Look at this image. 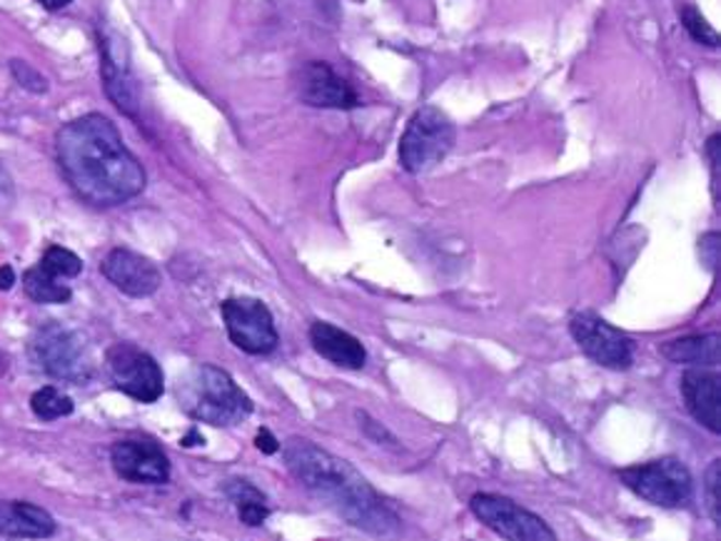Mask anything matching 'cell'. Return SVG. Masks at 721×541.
I'll return each instance as SVG.
<instances>
[{"instance_id": "8992f818", "label": "cell", "mask_w": 721, "mask_h": 541, "mask_svg": "<svg viewBox=\"0 0 721 541\" xmlns=\"http://www.w3.org/2000/svg\"><path fill=\"white\" fill-rule=\"evenodd\" d=\"M105 370H108L116 389L135 401L153 405L163 397L165 377L161 364L155 362L153 354H147L133 342L113 345L105 354Z\"/></svg>"}, {"instance_id": "6da1fadb", "label": "cell", "mask_w": 721, "mask_h": 541, "mask_svg": "<svg viewBox=\"0 0 721 541\" xmlns=\"http://www.w3.org/2000/svg\"><path fill=\"white\" fill-rule=\"evenodd\" d=\"M60 170L75 195L95 207H116L145 190V170L101 112L66 122L56 137Z\"/></svg>"}, {"instance_id": "5b68a950", "label": "cell", "mask_w": 721, "mask_h": 541, "mask_svg": "<svg viewBox=\"0 0 721 541\" xmlns=\"http://www.w3.org/2000/svg\"><path fill=\"white\" fill-rule=\"evenodd\" d=\"M619 479L639 500L662 506V509H679V506H687L694 496L692 471L676 457L624 467L619 469Z\"/></svg>"}, {"instance_id": "9c48e42d", "label": "cell", "mask_w": 721, "mask_h": 541, "mask_svg": "<svg viewBox=\"0 0 721 541\" xmlns=\"http://www.w3.org/2000/svg\"><path fill=\"white\" fill-rule=\"evenodd\" d=\"M470 509L487 529L507 541H557V534L547 521L509 496L474 494Z\"/></svg>"}, {"instance_id": "83f0119b", "label": "cell", "mask_w": 721, "mask_h": 541, "mask_svg": "<svg viewBox=\"0 0 721 541\" xmlns=\"http://www.w3.org/2000/svg\"><path fill=\"white\" fill-rule=\"evenodd\" d=\"M699 252H701V257H705L707 265L714 269L717 257H719V235L717 232L705 235V238H701V242H699Z\"/></svg>"}, {"instance_id": "d4e9b609", "label": "cell", "mask_w": 721, "mask_h": 541, "mask_svg": "<svg viewBox=\"0 0 721 541\" xmlns=\"http://www.w3.org/2000/svg\"><path fill=\"white\" fill-rule=\"evenodd\" d=\"M11 73L15 77V83L25 87V91L33 95H40L48 91V83H46V77H43V73H38V70L31 68L28 63H23V60H13Z\"/></svg>"}, {"instance_id": "7402d4cb", "label": "cell", "mask_w": 721, "mask_h": 541, "mask_svg": "<svg viewBox=\"0 0 721 541\" xmlns=\"http://www.w3.org/2000/svg\"><path fill=\"white\" fill-rule=\"evenodd\" d=\"M682 23H684V28H687V33L692 35V38L697 43H701V46H709V48L719 46V33L707 23V17L699 13V8L684 5L682 8Z\"/></svg>"}, {"instance_id": "4dcf8cb0", "label": "cell", "mask_w": 721, "mask_h": 541, "mask_svg": "<svg viewBox=\"0 0 721 541\" xmlns=\"http://www.w3.org/2000/svg\"><path fill=\"white\" fill-rule=\"evenodd\" d=\"M5 197H11V180H8L5 170L0 168V203H3Z\"/></svg>"}, {"instance_id": "9a60e30c", "label": "cell", "mask_w": 721, "mask_h": 541, "mask_svg": "<svg viewBox=\"0 0 721 541\" xmlns=\"http://www.w3.org/2000/svg\"><path fill=\"white\" fill-rule=\"evenodd\" d=\"M682 395L694 422L719 434V374L714 370H705V366H692L682 374Z\"/></svg>"}, {"instance_id": "cb8c5ba5", "label": "cell", "mask_w": 721, "mask_h": 541, "mask_svg": "<svg viewBox=\"0 0 721 541\" xmlns=\"http://www.w3.org/2000/svg\"><path fill=\"white\" fill-rule=\"evenodd\" d=\"M357 422H359V430H363V434L367 436V440H373L375 444H382V447H390V449L400 447L398 436L387 430L382 422H377V419L369 417L367 412H357Z\"/></svg>"}, {"instance_id": "44dd1931", "label": "cell", "mask_w": 721, "mask_h": 541, "mask_svg": "<svg viewBox=\"0 0 721 541\" xmlns=\"http://www.w3.org/2000/svg\"><path fill=\"white\" fill-rule=\"evenodd\" d=\"M40 267L46 269L48 275L63 279V277H78L83 273V260L75 255L73 250L60 248V244H50V248L43 252Z\"/></svg>"}, {"instance_id": "5bb4252c", "label": "cell", "mask_w": 721, "mask_h": 541, "mask_svg": "<svg viewBox=\"0 0 721 541\" xmlns=\"http://www.w3.org/2000/svg\"><path fill=\"white\" fill-rule=\"evenodd\" d=\"M103 46V85L105 93L110 95V100L116 103V108L128 112V116H135V105H138V85L135 77L130 73V60L126 46L122 40H118V35L113 38H101Z\"/></svg>"}, {"instance_id": "30bf717a", "label": "cell", "mask_w": 721, "mask_h": 541, "mask_svg": "<svg viewBox=\"0 0 721 541\" xmlns=\"http://www.w3.org/2000/svg\"><path fill=\"white\" fill-rule=\"evenodd\" d=\"M569 332L579 349L606 370H629L635 364V345L631 339L604 322L594 312H577L569 320Z\"/></svg>"}, {"instance_id": "ffe728a7", "label": "cell", "mask_w": 721, "mask_h": 541, "mask_svg": "<svg viewBox=\"0 0 721 541\" xmlns=\"http://www.w3.org/2000/svg\"><path fill=\"white\" fill-rule=\"evenodd\" d=\"M31 409L33 414L40 419V422H56L60 417L73 414V399L63 395L58 387H40L38 392H33L31 397Z\"/></svg>"}, {"instance_id": "8fae6325", "label": "cell", "mask_w": 721, "mask_h": 541, "mask_svg": "<svg viewBox=\"0 0 721 541\" xmlns=\"http://www.w3.org/2000/svg\"><path fill=\"white\" fill-rule=\"evenodd\" d=\"M113 469L133 484H165L170 479V459L155 442L122 440L110 449Z\"/></svg>"}, {"instance_id": "f1b7e54d", "label": "cell", "mask_w": 721, "mask_h": 541, "mask_svg": "<svg viewBox=\"0 0 721 541\" xmlns=\"http://www.w3.org/2000/svg\"><path fill=\"white\" fill-rule=\"evenodd\" d=\"M255 447H258L262 454H277L280 452V442L275 440L268 426H260L258 436H255Z\"/></svg>"}, {"instance_id": "e0dca14e", "label": "cell", "mask_w": 721, "mask_h": 541, "mask_svg": "<svg viewBox=\"0 0 721 541\" xmlns=\"http://www.w3.org/2000/svg\"><path fill=\"white\" fill-rule=\"evenodd\" d=\"M56 519L31 502L0 500V534L13 539H48L56 534Z\"/></svg>"}, {"instance_id": "d6a6232c", "label": "cell", "mask_w": 721, "mask_h": 541, "mask_svg": "<svg viewBox=\"0 0 721 541\" xmlns=\"http://www.w3.org/2000/svg\"><path fill=\"white\" fill-rule=\"evenodd\" d=\"M38 3L46 8V11H60V8H66L73 3V0H38Z\"/></svg>"}, {"instance_id": "484cf974", "label": "cell", "mask_w": 721, "mask_h": 541, "mask_svg": "<svg viewBox=\"0 0 721 541\" xmlns=\"http://www.w3.org/2000/svg\"><path fill=\"white\" fill-rule=\"evenodd\" d=\"M225 494L231 496L235 506L245 502H265V494H262L255 484L245 482V479H233V482H227Z\"/></svg>"}, {"instance_id": "f546056e", "label": "cell", "mask_w": 721, "mask_h": 541, "mask_svg": "<svg viewBox=\"0 0 721 541\" xmlns=\"http://www.w3.org/2000/svg\"><path fill=\"white\" fill-rule=\"evenodd\" d=\"M15 285V273H13V267L11 265H3L0 267V290H11V287Z\"/></svg>"}, {"instance_id": "4fadbf2b", "label": "cell", "mask_w": 721, "mask_h": 541, "mask_svg": "<svg viewBox=\"0 0 721 541\" xmlns=\"http://www.w3.org/2000/svg\"><path fill=\"white\" fill-rule=\"evenodd\" d=\"M297 95L312 108L350 110L359 103V95L345 77L328 63H305L297 73Z\"/></svg>"}, {"instance_id": "7c38bea8", "label": "cell", "mask_w": 721, "mask_h": 541, "mask_svg": "<svg viewBox=\"0 0 721 541\" xmlns=\"http://www.w3.org/2000/svg\"><path fill=\"white\" fill-rule=\"evenodd\" d=\"M101 273L128 297H151L161 287V269L153 260L128 248H116L101 262Z\"/></svg>"}, {"instance_id": "7a4b0ae2", "label": "cell", "mask_w": 721, "mask_h": 541, "mask_svg": "<svg viewBox=\"0 0 721 541\" xmlns=\"http://www.w3.org/2000/svg\"><path fill=\"white\" fill-rule=\"evenodd\" d=\"M283 457L289 474L312 496L340 514L350 527L377 539H398L402 534L398 514L382 502V496L350 461L303 436H289L283 444Z\"/></svg>"}, {"instance_id": "603a6c76", "label": "cell", "mask_w": 721, "mask_h": 541, "mask_svg": "<svg viewBox=\"0 0 721 541\" xmlns=\"http://www.w3.org/2000/svg\"><path fill=\"white\" fill-rule=\"evenodd\" d=\"M721 484V461L714 459L711 465L707 467V474H705V504H707V512L709 517L714 524H721V502H719V486Z\"/></svg>"}, {"instance_id": "2e32d148", "label": "cell", "mask_w": 721, "mask_h": 541, "mask_svg": "<svg viewBox=\"0 0 721 541\" xmlns=\"http://www.w3.org/2000/svg\"><path fill=\"white\" fill-rule=\"evenodd\" d=\"M310 342L315 352L342 370H363L367 362L365 345L355 335L330 325V322H312Z\"/></svg>"}, {"instance_id": "ba28073f", "label": "cell", "mask_w": 721, "mask_h": 541, "mask_svg": "<svg viewBox=\"0 0 721 541\" xmlns=\"http://www.w3.org/2000/svg\"><path fill=\"white\" fill-rule=\"evenodd\" d=\"M233 345L248 354H270L280 345V335L270 308L258 297H227L220 304Z\"/></svg>"}, {"instance_id": "277c9868", "label": "cell", "mask_w": 721, "mask_h": 541, "mask_svg": "<svg viewBox=\"0 0 721 541\" xmlns=\"http://www.w3.org/2000/svg\"><path fill=\"white\" fill-rule=\"evenodd\" d=\"M457 130L442 110L425 105L410 118L400 137V165L410 175L433 170L452 151Z\"/></svg>"}, {"instance_id": "52a82bcc", "label": "cell", "mask_w": 721, "mask_h": 541, "mask_svg": "<svg viewBox=\"0 0 721 541\" xmlns=\"http://www.w3.org/2000/svg\"><path fill=\"white\" fill-rule=\"evenodd\" d=\"M31 357L38 370L66 382H85L91 377L85 347L73 329L58 322L43 325L31 342Z\"/></svg>"}, {"instance_id": "4316f807", "label": "cell", "mask_w": 721, "mask_h": 541, "mask_svg": "<svg viewBox=\"0 0 721 541\" xmlns=\"http://www.w3.org/2000/svg\"><path fill=\"white\" fill-rule=\"evenodd\" d=\"M237 517H240L243 524H248V527H260V524H265V519L270 517L268 500L265 502L237 504Z\"/></svg>"}, {"instance_id": "1f68e13d", "label": "cell", "mask_w": 721, "mask_h": 541, "mask_svg": "<svg viewBox=\"0 0 721 541\" xmlns=\"http://www.w3.org/2000/svg\"><path fill=\"white\" fill-rule=\"evenodd\" d=\"M202 442H205V440H202V434L196 430V426H192L190 434L185 436L180 444H182V447H196V444H202Z\"/></svg>"}, {"instance_id": "3957f363", "label": "cell", "mask_w": 721, "mask_h": 541, "mask_svg": "<svg viewBox=\"0 0 721 541\" xmlns=\"http://www.w3.org/2000/svg\"><path fill=\"white\" fill-rule=\"evenodd\" d=\"M185 414L210 426H235L252 414V399L215 364H200L180 389Z\"/></svg>"}, {"instance_id": "d6986e66", "label": "cell", "mask_w": 721, "mask_h": 541, "mask_svg": "<svg viewBox=\"0 0 721 541\" xmlns=\"http://www.w3.org/2000/svg\"><path fill=\"white\" fill-rule=\"evenodd\" d=\"M23 290L38 304H66L70 302V297H73L68 285L60 282L58 277L48 275L40 265L31 267L28 273L23 275Z\"/></svg>"}, {"instance_id": "ac0fdd59", "label": "cell", "mask_w": 721, "mask_h": 541, "mask_svg": "<svg viewBox=\"0 0 721 541\" xmlns=\"http://www.w3.org/2000/svg\"><path fill=\"white\" fill-rule=\"evenodd\" d=\"M659 352L670 362L714 370L719 364V335H689L659 345Z\"/></svg>"}]
</instances>
